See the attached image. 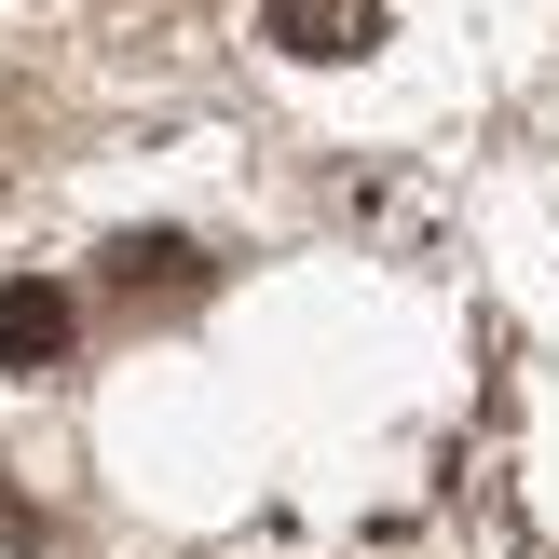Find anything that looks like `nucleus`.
Segmentation results:
<instances>
[{"instance_id": "nucleus-1", "label": "nucleus", "mask_w": 559, "mask_h": 559, "mask_svg": "<svg viewBox=\"0 0 559 559\" xmlns=\"http://www.w3.org/2000/svg\"><path fill=\"white\" fill-rule=\"evenodd\" d=\"M273 55H369L382 41V0H260Z\"/></svg>"}, {"instance_id": "nucleus-2", "label": "nucleus", "mask_w": 559, "mask_h": 559, "mask_svg": "<svg viewBox=\"0 0 559 559\" xmlns=\"http://www.w3.org/2000/svg\"><path fill=\"white\" fill-rule=\"evenodd\" d=\"M69 355V287L55 273H14L0 287V369H55Z\"/></svg>"}, {"instance_id": "nucleus-3", "label": "nucleus", "mask_w": 559, "mask_h": 559, "mask_svg": "<svg viewBox=\"0 0 559 559\" xmlns=\"http://www.w3.org/2000/svg\"><path fill=\"white\" fill-rule=\"evenodd\" d=\"M205 246H191V233H123V246H109V287H136V300H191V287H205Z\"/></svg>"}]
</instances>
